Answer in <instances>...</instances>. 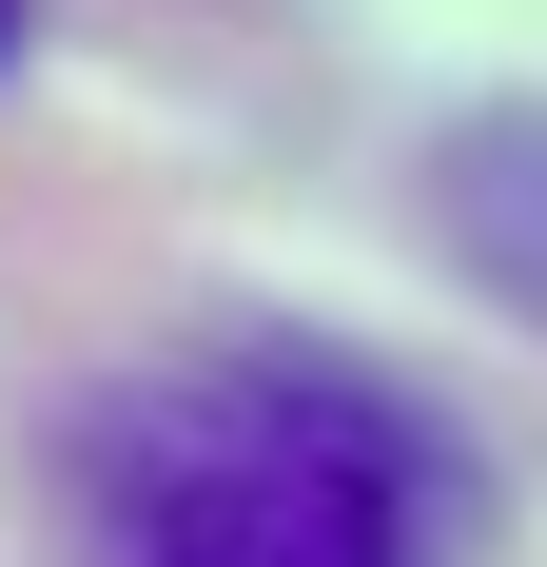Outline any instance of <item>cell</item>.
<instances>
[{
	"mask_svg": "<svg viewBox=\"0 0 547 567\" xmlns=\"http://www.w3.org/2000/svg\"><path fill=\"white\" fill-rule=\"evenodd\" d=\"M59 548L79 567H450L469 451L431 431V392H391L313 333H216L79 392Z\"/></svg>",
	"mask_w": 547,
	"mask_h": 567,
	"instance_id": "1",
	"label": "cell"
},
{
	"mask_svg": "<svg viewBox=\"0 0 547 567\" xmlns=\"http://www.w3.org/2000/svg\"><path fill=\"white\" fill-rule=\"evenodd\" d=\"M431 255L547 333V99H489L431 137Z\"/></svg>",
	"mask_w": 547,
	"mask_h": 567,
	"instance_id": "2",
	"label": "cell"
},
{
	"mask_svg": "<svg viewBox=\"0 0 547 567\" xmlns=\"http://www.w3.org/2000/svg\"><path fill=\"white\" fill-rule=\"evenodd\" d=\"M0 40H20V0H0Z\"/></svg>",
	"mask_w": 547,
	"mask_h": 567,
	"instance_id": "3",
	"label": "cell"
}]
</instances>
